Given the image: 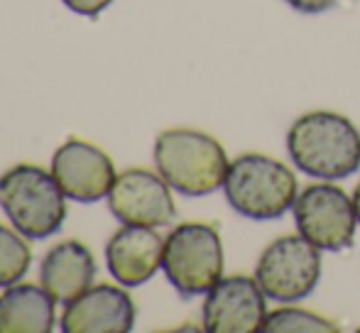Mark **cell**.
I'll use <instances>...</instances> for the list:
<instances>
[{
  "label": "cell",
  "mask_w": 360,
  "mask_h": 333,
  "mask_svg": "<svg viewBox=\"0 0 360 333\" xmlns=\"http://www.w3.org/2000/svg\"><path fill=\"white\" fill-rule=\"evenodd\" d=\"M59 189L74 204H98L108 199L115 179V164L108 155L86 140H67L52 155V169Z\"/></svg>",
  "instance_id": "obj_10"
},
{
  "label": "cell",
  "mask_w": 360,
  "mask_h": 333,
  "mask_svg": "<svg viewBox=\"0 0 360 333\" xmlns=\"http://www.w3.org/2000/svg\"><path fill=\"white\" fill-rule=\"evenodd\" d=\"M57 301L42 285H13L0 294V333H49L59 324Z\"/></svg>",
  "instance_id": "obj_14"
},
{
  "label": "cell",
  "mask_w": 360,
  "mask_h": 333,
  "mask_svg": "<svg viewBox=\"0 0 360 333\" xmlns=\"http://www.w3.org/2000/svg\"><path fill=\"white\" fill-rule=\"evenodd\" d=\"M96 260L94 252L79 240L57 243L39 262V285L52 294L57 304L67 306L76 296L94 287Z\"/></svg>",
  "instance_id": "obj_13"
},
{
  "label": "cell",
  "mask_w": 360,
  "mask_h": 333,
  "mask_svg": "<svg viewBox=\"0 0 360 333\" xmlns=\"http://www.w3.org/2000/svg\"><path fill=\"white\" fill-rule=\"evenodd\" d=\"M155 166L181 196H209L226 181L228 159L214 135L194 128L162 130L155 140Z\"/></svg>",
  "instance_id": "obj_2"
},
{
  "label": "cell",
  "mask_w": 360,
  "mask_h": 333,
  "mask_svg": "<svg viewBox=\"0 0 360 333\" xmlns=\"http://www.w3.org/2000/svg\"><path fill=\"white\" fill-rule=\"evenodd\" d=\"M267 333H336L341 326L333 324L331 319L321 314H314L309 309H299V306H280V309L270 311L265 321Z\"/></svg>",
  "instance_id": "obj_16"
},
{
  "label": "cell",
  "mask_w": 360,
  "mask_h": 333,
  "mask_svg": "<svg viewBox=\"0 0 360 333\" xmlns=\"http://www.w3.org/2000/svg\"><path fill=\"white\" fill-rule=\"evenodd\" d=\"M287 152L314 179H346L360 169V130L341 113L309 110L289 125Z\"/></svg>",
  "instance_id": "obj_1"
},
{
  "label": "cell",
  "mask_w": 360,
  "mask_h": 333,
  "mask_svg": "<svg viewBox=\"0 0 360 333\" xmlns=\"http://www.w3.org/2000/svg\"><path fill=\"white\" fill-rule=\"evenodd\" d=\"M223 194L231 209L250 221L282 218L294 206L299 184L285 162L260 152H245L228 166Z\"/></svg>",
  "instance_id": "obj_3"
},
{
  "label": "cell",
  "mask_w": 360,
  "mask_h": 333,
  "mask_svg": "<svg viewBox=\"0 0 360 333\" xmlns=\"http://www.w3.org/2000/svg\"><path fill=\"white\" fill-rule=\"evenodd\" d=\"M64 199L52 171L37 164H15L0 174V209L27 240H47L62 230Z\"/></svg>",
  "instance_id": "obj_4"
},
{
  "label": "cell",
  "mask_w": 360,
  "mask_h": 333,
  "mask_svg": "<svg viewBox=\"0 0 360 333\" xmlns=\"http://www.w3.org/2000/svg\"><path fill=\"white\" fill-rule=\"evenodd\" d=\"M165 238L147 226H123L105 243V265L113 280L123 287L150 282L162 267Z\"/></svg>",
  "instance_id": "obj_12"
},
{
  "label": "cell",
  "mask_w": 360,
  "mask_h": 333,
  "mask_svg": "<svg viewBox=\"0 0 360 333\" xmlns=\"http://www.w3.org/2000/svg\"><path fill=\"white\" fill-rule=\"evenodd\" d=\"M292 10L297 13H307V15H316V13H326L331 10L338 0H285Z\"/></svg>",
  "instance_id": "obj_18"
},
{
  "label": "cell",
  "mask_w": 360,
  "mask_h": 333,
  "mask_svg": "<svg viewBox=\"0 0 360 333\" xmlns=\"http://www.w3.org/2000/svg\"><path fill=\"white\" fill-rule=\"evenodd\" d=\"M108 209L118 223L147 228L169 226L176 216L172 186L162 179L160 171L140 166L120 171L108 194Z\"/></svg>",
  "instance_id": "obj_9"
},
{
  "label": "cell",
  "mask_w": 360,
  "mask_h": 333,
  "mask_svg": "<svg viewBox=\"0 0 360 333\" xmlns=\"http://www.w3.org/2000/svg\"><path fill=\"white\" fill-rule=\"evenodd\" d=\"M292 211L297 233L319 250L338 252L353 245L358 216L353 196H348L338 184L323 179L321 184H307L297 194Z\"/></svg>",
  "instance_id": "obj_7"
},
{
  "label": "cell",
  "mask_w": 360,
  "mask_h": 333,
  "mask_svg": "<svg viewBox=\"0 0 360 333\" xmlns=\"http://www.w3.org/2000/svg\"><path fill=\"white\" fill-rule=\"evenodd\" d=\"M255 280L267 299L294 304L311 294L321 280V250L304 235H282L260 252Z\"/></svg>",
  "instance_id": "obj_6"
},
{
  "label": "cell",
  "mask_w": 360,
  "mask_h": 333,
  "mask_svg": "<svg viewBox=\"0 0 360 333\" xmlns=\"http://www.w3.org/2000/svg\"><path fill=\"white\" fill-rule=\"evenodd\" d=\"M162 270L181 299L201 296L223 277V240L216 226L186 221L165 238Z\"/></svg>",
  "instance_id": "obj_5"
},
{
  "label": "cell",
  "mask_w": 360,
  "mask_h": 333,
  "mask_svg": "<svg viewBox=\"0 0 360 333\" xmlns=\"http://www.w3.org/2000/svg\"><path fill=\"white\" fill-rule=\"evenodd\" d=\"M353 209H356L358 216V226H360V181L356 184V191H353Z\"/></svg>",
  "instance_id": "obj_19"
},
{
  "label": "cell",
  "mask_w": 360,
  "mask_h": 333,
  "mask_svg": "<svg viewBox=\"0 0 360 333\" xmlns=\"http://www.w3.org/2000/svg\"><path fill=\"white\" fill-rule=\"evenodd\" d=\"M72 13L84 15V18H98L105 8L113 5V0H62Z\"/></svg>",
  "instance_id": "obj_17"
},
{
  "label": "cell",
  "mask_w": 360,
  "mask_h": 333,
  "mask_svg": "<svg viewBox=\"0 0 360 333\" xmlns=\"http://www.w3.org/2000/svg\"><path fill=\"white\" fill-rule=\"evenodd\" d=\"M25 235L0 223V289L13 287L27 275L32 250L25 243Z\"/></svg>",
  "instance_id": "obj_15"
},
{
  "label": "cell",
  "mask_w": 360,
  "mask_h": 333,
  "mask_svg": "<svg viewBox=\"0 0 360 333\" xmlns=\"http://www.w3.org/2000/svg\"><path fill=\"white\" fill-rule=\"evenodd\" d=\"M267 296L255 277H221L206 292L204 331L209 333H257L267 321Z\"/></svg>",
  "instance_id": "obj_8"
},
{
  "label": "cell",
  "mask_w": 360,
  "mask_h": 333,
  "mask_svg": "<svg viewBox=\"0 0 360 333\" xmlns=\"http://www.w3.org/2000/svg\"><path fill=\"white\" fill-rule=\"evenodd\" d=\"M135 316V304L123 287L94 285L64 306L59 329L64 333H130Z\"/></svg>",
  "instance_id": "obj_11"
}]
</instances>
